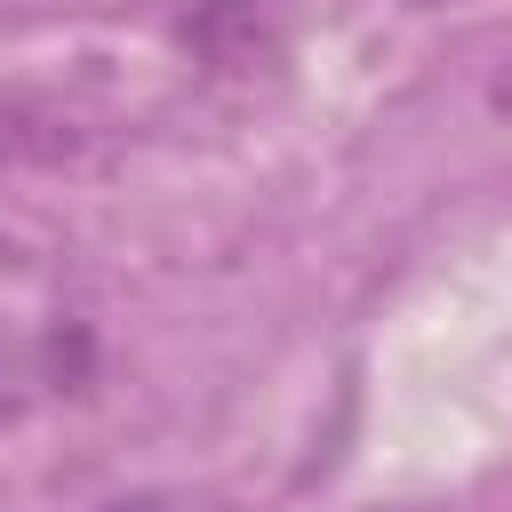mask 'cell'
<instances>
[{
  "mask_svg": "<svg viewBox=\"0 0 512 512\" xmlns=\"http://www.w3.org/2000/svg\"><path fill=\"white\" fill-rule=\"evenodd\" d=\"M0 152L8 160H80L88 152V136H80V120L72 112H56V104H32V96H8L0 104Z\"/></svg>",
  "mask_w": 512,
  "mask_h": 512,
  "instance_id": "2",
  "label": "cell"
},
{
  "mask_svg": "<svg viewBox=\"0 0 512 512\" xmlns=\"http://www.w3.org/2000/svg\"><path fill=\"white\" fill-rule=\"evenodd\" d=\"M48 376H64V384L88 376V328H80V320H64V328L48 336Z\"/></svg>",
  "mask_w": 512,
  "mask_h": 512,
  "instance_id": "4",
  "label": "cell"
},
{
  "mask_svg": "<svg viewBox=\"0 0 512 512\" xmlns=\"http://www.w3.org/2000/svg\"><path fill=\"white\" fill-rule=\"evenodd\" d=\"M416 8H440V0H416Z\"/></svg>",
  "mask_w": 512,
  "mask_h": 512,
  "instance_id": "5",
  "label": "cell"
},
{
  "mask_svg": "<svg viewBox=\"0 0 512 512\" xmlns=\"http://www.w3.org/2000/svg\"><path fill=\"white\" fill-rule=\"evenodd\" d=\"M312 0H192L184 8V48L208 64V72H248V64H272L288 48V32L304 24Z\"/></svg>",
  "mask_w": 512,
  "mask_h": 512,
  "instance_id": "1",
  "label": "cell"
},
{
  "mask_svg": "<svg viewBox=\"0 0 512 512\" xmlns=\"http://www.w3.org/2000/svg\"><path fill=\"white\" fill-rule=\"evenodd\" d=\"M104 512H232L224 496H192V488H136V496H112Z\"/></svg>",
  "mask_w": 512,
  "mask_h": 512,
  "instance_id": "3",
  "label": "cell"
}]
</instances>
